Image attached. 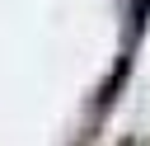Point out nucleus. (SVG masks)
Returning <instances> with one entry per match:
<instances>
[{"label":"nucleus","mask_w":150,"mask_h":146,"mask_svg":"<svg viewBox=\"0 0 150 146\" xmlns=\"http://www.w3.org/2000/svg\"><path fill=\"white\" fill-rule=\"evenodd\" d=\"M127 71H131V61L122 57V61H117V71L108 75V85H103V94H98V108H108V104L117 99V89H122V80H127Z\"/></svg>","instance_id":"f257e3e1"},{"label":"nucleus","mask_w":150,"mask_h":146,"mask_svg":"<svg viewBox=\"0 0 150 146\" xmlns=\"http://www.w3.org/2000/svg\"><path fill=\"white\" fill-rule=\"evenodd\" d=\"M145 14H150V0H131V9H127V42H136V38H141Z\"/></svg>","instance_id":"f03ea898"},{"label":"nucleus","mask_w":150,"mask_h":146,"mask_svg":"<svg viewBox=\"0 0 150 146\" xmlns=\"http://www.w3.org/2000/svg\"><path fill=\"white\" fill-rule=\"evenodd\" d=\"M122 146H136V141H122Z\"/></svg>","instance_id":"7ed1b4c3"}]
</instances>
